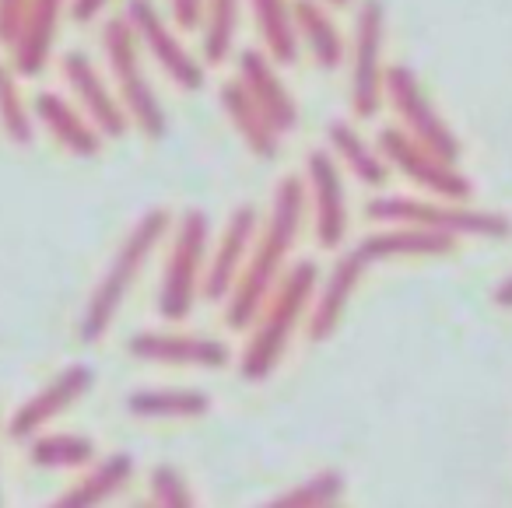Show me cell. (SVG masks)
I'll use <instances>...</instances> for the list:
<instances>
[{
  "label": "cell",
  "instance_id": "cell-1",
  "mask_svg": "<svg viewBox=\"0 0 512 508\" xmlns=\"http://www.w3.org/2000/svg\"><path fill=\"white\" fill-rule=\"evenodd\" d=\"M299 221H302V183L299 179H285L278 190V204H274L267 239L256 249L253 263H249L246 277H242L239 291H235V298H232V309H228V316H225L228 326L242 330V326H249V319L260 312L267 288H271V281L278 277L281 260H285V249L292 246L295 235H299Z\"/></svg>",
  "mask_w": 512,
  "mask_h": 508
},
{
  "label": "cell",
  "instance_id": "cell-2",
  "mask_svg": "<svg viewBox=\"0 0 512 508\" xmlns=\"http://www.w3.org/2000/svg\"><path fill=\"white\" fill-rule=\"evenodd\" d=\"M165 225H169V211H148L141 221H137V228L127 235V242L120 246V253H116V260L109 263L106 277L99 281V288H95L92 302H88L85 309V319H81V337L92 344V340H99L102 333L109 330V323H113L116 309H120V302L127 298V291L134 288L137 274H141L144 260H148V253L158 246V239L165 235Z\"/></svg>",
  "mask_w": 512,
  "mask_h": 508
},
{
  "label": "cell",
  "instance_id": "cell-3",
  "mask_svg": "<svg viewBox=\"0 0 512 508\" xmlns=\"http://www.w3.org/2000/svg\"><path fill=\"white\" fill-rule=\"evenodd\" d=\"M313 284H316L313 263H299V267L285 277L281 291L274 295V305L267 309L264 326H260V333H256L253 344H249L246 358H242L246 379H264V375L274 368V361L281 358L288 337H292L295 319H299L302 309H306V298H309V291H313Z\"/></svg>",
  "mask_w": 512,
  "mask_h": 508
},
{
  "label": "cell",
  "instance_id": "cell-4",
  "mask_svg": "<svg viewBox=\"0 0 512 508\" xmlns=\"http://www.w3.org/2000/svg\"><path fill=\"white\" fill-rule=\"evenodd\" d=\"M102 46H106L109 67H113V74H116V85H120L127 113L134 116L137 127H141L148 137H162L165 116H162V106H158L155 92H151V85L144 81L141 60H137V39H134V29H130L127 18H113V22L106 25Z\"/></svg>",
  "mask_w": 512,
  "mask_h": 508
},
{
  "label": "cell",
  "instance_id": "cell-5",
  "mask_svg": "<svg viewBox=\"0 0 512 508\" xmlns=\"http://www.w3.org/2000/svg\"><path fill=\"white\" fill-rule=\"evenodd\" d=\"M365 214L376 221H407V225L435 228V232H460V235H512V221L505 214H484V211H460V207H435V204H414L404 197L372 200Z\"/></svg>",
  "mask_w": 512,
  "mask_h": 508
},
{
  "label": "cell",
  "instance_id": "cell-6",
  "mask_svg": "<svg viewBox=\"0 0 512 508\" xmlns=\"http://www.w3.org/2000/svg\"><path fill=\"white\" fill-rule=\"evenodd\" d=\"M386 88H390V99H393V106L400 109L404 123L414 130V141L425 144V148L432 151V155H439L442 162L456 165L460 144H456V137L449 134L446 123L435 116L432 102L425 99L418 78H414L407 67H390V71H386Z\"/></svg>",
  "mask_w": 512,
  "mask_h": 508
},
{
  "label": "cell",
  "instance_id": "cell-7",
  "mask_svg": "<svg viewBox=\"0 0 512 508\" xmlns=\"http://www.w3.org/2000/svg\"><path fill=\"white\" fill-rule=\"evenodd\" d=\"M207 246V218L200 211H190L179 225L176 253L165 270L162 284V316L165 319H183L193 305V288H197V270L204 260Z\"/></svg>",
  "mask_w": 512,
  "mask_h": 508
},
{
  "label": "cell",
  "instance_id": "cell-8",
  "mask_svg": "<svg viewBox=\"0 0 512 508\" xmlns=\"http://www.w3.org/2000/svg\"><path fill=\"white\" fill-rule=\"evenodd\" d=\"M383 151L393 165H400V172L414 179V183L428 186V190L442 193V197H470V183L453 169L449 162H442L439 155L425 148V144L411 141L400 130H383Z\"/></svg>",
  "mask_w": 512,
  "mask_h": 508
},
{
  "label": "cell",
  "instance_id": "cell-9",
  "mask_svg": "<svg viewBox=\"0 0 512 508\" xmlns=\"http://www.w3.org/2000/svg\"><path fill=\"white\" fill-rule=\"evenodd\" d=\"M88 386H92V372H88L85 365H71L67 372H60L50 386H43L29 403H22V407L15 410V417H11V424H8L11 438H32L39 428H46L53 417L64 414L74 400H81V396L88 393Z\"/></svg>",
  "mask_w": 512,
  "mask_h": 508
},
{
  "label": "cell",
  "instance_id": "cell-10",
  "mask_svg": "<svg viewBox=\"0 0 512 508\" xmlns=\"http://www.w3.org/2000/svg\"><path fill=\"white\" fill-rule=\"evenodd\" d=\"M127 22H130V29H134V36H141L144 43H148L151 57H155L158 64H162L165 71L179 81V85H183V88H200V81H204L200 64H193V57L183 50V46H179V39L165 29L162 15L151 8L148 0H130Z\"/></svg>",
  "mask_w": 512,
  "mask_h": 508
},
{
  "label": "cell",
  "instance_id": "cell-11",
  "mask_svg": "<svg viewBox=\"0 0 512 508\" xmlns=\"http://www.w3.org/2000/svg\"><path fill=\"white\" fill-rule=\"evenodd\" d=\"M64 78L71 81L74 95L81 99V109L88 113V120L95 123V130L106 137H123L127 134V113L120 102L109 95V88L102 85L99 71L92 67V60L85 53H67L64 57Z\"/></svg>",
  "mask_w": 512,
  "mask_h": 508
},
{
  "label": "cell",
  "instance_id": "cell-12",
  "mask_svg": "<svg viewBox=\"0 0 512 508\" xmlns=\"http://www.w3.org/2000/svg\"><path fill=\"white\" fill-rule=\"evenodd\" d=\"M379 50H383V8L365 0L358 11V57H355V109L372 116L379 106Z\"/></svg>",
  "mask_w": 512,
  "mask_h": 508
},
{
  "label": "cell",
  "instance_id": "cell-13",
  "mask_svg": "<svg viewBox=\"0 0 512 508\" xmlns=\"http://www.w3.org/2000/svg\"><path fill=\"white\" fill-rule=\"evenodd\" d=\"M130 354L148 361H169V365H228V347L218 340L190 337V333H137L130 340Z\"/></svg>",
  "mask_w": 512,
  "mask_h": 508
},
{
  "label": "cell",
  "instance_id": "cell-14",
  "mask_svg": "<svg viewBox=\"0 0 512 508\" xmlns=\"http://www.w3.org/2000/svg\"><path fill=\"white\" fill-rule=\"evenodd\" d=\"M309 176H313V193H316V239L327 249H334L341 246L344 228H348L341 176H337V165L330 162V155H323V151L309 155Z\"/></svg>",
  "mask_w": 512,
  "mask_h": 508
},
{
  "label": "cell",
  "instance_id": "cell-15",
  "mask_svg": "<svg viewBox=\"0 0 512 508\" xmlns=\"http://www.w3.org/2000/svg\"><path fill=\"white\" fill-rule=\"evenodd\" d=\"M60 11H64V0H32L22 36H18V43L11 46L18 78H36V74L46 67L50 50H53V39H57Z\"/></svg>",
  "mask_w": 512,
  "mask_h": 508
},
{
  "label": "cell",
  "instance_id": "cell-16",
  "mask_svg": "<svg viewBox=\"0 0 512 508\" xmlns=\"http://www.w3.org/2000/svg\"><path fill=\"white\" fill-rule=\"evenodd\" d=\"M32 109H36L39 123L50 130L60 148H67L71 155H81V158L99 155V148H102L99 130H95L67 99H60V95H53V92H39Z\"/></svg>",
  "mask_w": 512,
  "mask_h": 508
},
{
  "label": "cell",
  "instance_id": "cell-17",
  "mask_svg": "<svg viewBox=\"0 0 512 508\" xmlns=\"http://www.w3.org/2000/svg\"><path fill=\"white\" fill-rule=\"evenodd\" d=\"M242 85H246V92L253 95V102L274 130L295 127V102L288 99L285 85L274 78L271 64L260 53H242Z\"/></svg>",
  "mask_w": 512,
  "mask_h": 508
},
{
  "label": "cell",
  "instance_id": "cell-18",
  "mask_svg": "<svg viewBox=\"0 0 512 508\" xmlns=\"http://www.w3.org/2000/svg\"><path fill=\"white\" fill-rule=\"evenodd\" d=\"M221 102H225L232 123L239 127V134L246 137V144L256 155H267V158L278 155V130L267 123V116L260 113V106H256L253 95L246 92V85L228 81V85L221 88Z\"/></svg>",
  "mask_w": 512,
  "mask_h": 508
},
{
  "label": "cell",
  "instance_id": "cell-19",
  "mask_svg": "<svg viewBox=\"0 0 512 508\" xmlns=\"http://www.w3.org/2000/svg\"><path fill=\"white\" fill-rule=\"evenodd\" d=\"M453 249V235L435 232V228H421V232H383L372 235L358 246V256L365 263L372 260H390V256H418V253H449Z\"/></svg>",
  "mask_w": 512,
  "mask_h": 508
},
{
  "label": "cell",
  "instance_id": "cell-20",
  "mask_svg": "<svg viewBox=\"0 0 512 508\" xmlns=\"http://www.w3.org/2000/svg\"><path fill=\"white\" fill-rule=\"evenodd\" d=\"M253 225H256V207L246 204L232 214L225 242H221V253L211 267V277H207V295L211 298H221L235 284V267H239L242 253H246V242H249V235H253Z\"/></svg>",
  "mask_w": 512,
  "mask_h": 508
},
{
  "label": "cell",
  "instance_id": "cell-21",
  "mask_svg": "<svg viewBox=\"0 0 512 508\" xmlns=\"http://www.w3.org/2000/svg\"><path fill=\"white\" fill-rule=\"evenodd\" d=\"M362 270H365V260L358 256V249L351 256H344L341 263H337L334 277H330L327 291H323L320 305H316V312H313V323H309V337H313V340H323L337 326V316H341V309H344V302H348V295L355 291V284H358V277H362Z\"/></svg>",
  "mask_w": 512,
  "mask_h": 508
},
{
  "label": "cell",
  "instance_id": "cell-22",
  "mask_svg": "<svg viewBox=\"0 0 512 508\" xmlns=\"http://www.w3.org/2000/svg\"><path fill=\"white\" fill-rule=\"evenodd\" d=\"M130 470H134V463H130V456H109L102 459L99 466H95L88 477H81L78 484L71 487L67 494H60L57 505L60 508H81V505H99V501L113 498L116 491H120L123 484H127Z\"/></svg>",
  "mask_w": 512,
  "mask_h": 508
},
{
  "label": "cell",
  "instance_id": "cell-23",
  "mask_svg": "<svg viewBox=\"0 0 512 508\" xmlns=\"http://www.w3.org/2000/svg\"><path fill=\"white\" fill-rule=\"evenodd\" d=\"M127 407L141 417H193L207 410V396L193 389H141L130 396Z\"/></svg>",
  "mask_w": 512,
  "mask_h": 508
},
{
  "label": "cell",
  "instance_id": "cell-24",
  "mask_svg": "<svg viewBox=\"0 0 512 508\" xmlns=\"http://www.w3.org/2000/svg\"><path fill=\"white\" fill-rule=\"evenodd\" d=\"M295 18H299L302 36H306L309 46H313L316 64L327 67V71H334V67L341 64V57H344V46H341L337 29L330 25V18L316 8L313 0H299V4H295Z\"/></svg>",
  "mask_w": 512,
  "mask_h": 508
},
{
  "label": "cell",
  "instance_id": "cell-25",
  "mask_svg": "<svg viewBox=\"0 0 512 508\" xmlns=\"http://www.w3.org/2000/svg\"><path fill=\"white\" fill-rule=\"evenodd\" d=\"M264 43L278 64H295V25L285 0H253Z\"/></svg>",
  "mask_w": 512,
  "mask_h": 508
},
{
  "label": "cell",
  "instance_id": "cell-26",
  "mask_svg": "<svg viewBox=\"0 0 512 508\" xmlns=\"http://www.w3.org/2000/svg\"><path fill=\"white\" fill-rule=\"evenodd\" d=\"M29 459L36 466H50V470L85 466L95 459V442L81 435H39L29 449Z\"/></svg>",
  "mask_w": 512,
  "mask_h": 508
},
{
  "label": "cell",
  "instance_id": "cell-27",
  "mask_svg": "<svg viewBox=\"0 0 512 508\" xmlns=\"http://www.w3.org/2000/svg\"><path fill=\"white\" fill-rule=\"evenodd\" d=\"M0 127L15 144H32V113L25 106V95L18 88L15 67L0 64Z\"/></svg>",
  "mask_w": 512,
  "mask_h": 508
},
{
  "label": "cell",
  "instance_id": "cell-28",
  "mask_svg": "<svg viewBox=\"0 0 512 508\" xmlns=\"http://www.w3.org/2000/svg\"><path fill=\"white\" fill-rule=\"evenodd\" d=\"M330 141H334V148L341 151L348 169H355V176L362 179V183H372V186L386 183L383 162L376 158V151L365 148V141L348 127V123H330Z\"/></svg>",
  "mask_w": 512,
  "mask_h": 508
},
{
  "label": "cell",
  "instance_id": "cell-29",
  "mask_svg": "<svg viewBox=\"0 0 512 508\" xmlns=\"http://www.w3.org/2000/svg\"><path fill=\"white\" fill-rule=\"evenodd\" d=\"M235 22H239V0H211L204 32V53L211 64L228 57V46L235 39Z\"/></svg>",
  "mask_w": 512,
  "mask_h": 508
},
{
  "label": "cell",
  "instance_id": "cell-30",
  "mask_svg": "<svg viewBox=\"0 0 512 508\" xmlns=\"http://www.w3.org/2000/svg\"><path fill=\"white\" fill-rule=\"evenodd\" d=\"M341 491H344V480L337 477V473H316V477H309L302 487L281 494L274 505H299V508L302 505H330Z\"/></svg>",
  "mask_w": 512,
  "mask_h": 508
},
{
  "label": "cell",
  "instance_id": "cell-31",
  "mask_svg": "<svg viewBox=\"0 0 512 508\" xmlns=\"http://www.w3.org/2000/svg\"><path fill=\"white\" fill-rule=\"evenodd\" d=\"M151 498H155L158 505H193V494L186 491L179 473L169 470V466H158V470L151 473Z\"/></svg>",
  "mask_w": 512,
  "mask_h": 508
},
{
  "label": "cell",
  "instance_id": "cell-32",
  "mask_svg": "<svg viewBox=\"0 0 512 508\" xmlns=\"http://www.w3.org/2000/svg\"><path fill=\"white\" fill-rule=\"evenodd\" d=\"M32 0H0V46H15L18 36L25 29V18H29Z\"/></svg>",
  "mask_w": 512,
  "mask_h": 508
},
{
  "label": "cell",
  "instance_id": "cell-33",
  "mask_svg": "<svg viewBox=\"0 0 512 508\" xmlns=\"http://www.w3.org/2000/svg\"><path fill=\"white\" fill-rule=\"evenodd\" d=\"M172 11H176V22L183 29H193L200 18V0H172Z\"/></svg>",
  "mask_w": 512,
  "mask_h": 508
},
{
  "label": "cell",
  "instance_id": "cell-34",
  "mask_svg": "<svg viewBox=\"0 0 512 508\" xmlns=\"http://www.w3.org/2000/svg\"><path fill=\"white\" fill-rule=\"evenodd\" d=\"M109 0H71V18L74 22H92Z\"/></svg>",
  "mask_w": 512,
  "mask_h": 508
},
{
  "label": "cell",
  "instance_id": "cell-35",
  "mask_svg": "<svg viewBox=\"0 0 512 508\" xmlns=\"http://www.w3.org/2000/svg\"><path fill=\"white\" fill-rule=\"evenodd\" d=\"M495 302H498V305H512V277H509V281L502 284V288H498Z\"/></svg>",
  "mask_w": 512,
  "mask_h": 508
},
{
  "label": "cell",
  "instance_id": "cell-36",
  "mask_svg": "<svg viewBox=\"0 0 512 508\" xmlns=\"http://www.w3.org/2000/svg\"><path fill=\"white\" fill-rule=\"evenodd\" d=\"M330 4H348V0H330Z\"/></svg>",
  "mask_w": 512,
  "mask_h": 508
}]
</instances>
